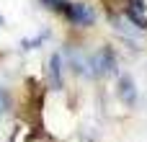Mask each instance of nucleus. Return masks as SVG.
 Returning a JSON list of instances; mask_svg holds the SVG:
<instances>
[{
    "mask_svg": "<svg viewBox=\"0 0 147 142\" xmlns=\"http://www.w3.org/2000/svg\"><path fill=\"white\" fill-rule=\"evenodd\" d=\"M90 67H93V75H98V78L116 72V54H114V49H111V47H101V49L93 54Z\"/></svg>",
    "mask_w": 147,
    "mask_h": 142,
    "instance_id": "f257e3e1",
    "label": "nucleus"
},
{
    "mask_svg": "<svg viewBox=\"0 0 147 142\" xmlns=\"http://www.w3.org/2000/svg\"><path fill=\"white\" fill-rule=\"evenodd\" d=\"M65 16H67L75 26H88V23H93V21H96V13H93L88 5H83V3H70Z\"/></svg>",
    "mask_w": 147,
    "mask_h": 142,
    "instance_id": "f03ea898",
    "label": "nucleus"
},
{
    "mask_svg": "<svg viewBox=\"0 0 147 142\" xmlns=\"http://www.w3.org/2000/svg\"><path fill=\"white\" fill-rule=\"evenodd\" d=\"M49 83L54 91L62 88V60H59V54H52V60H49Z\"/></svg>",
    "mask_w": 147,
    "mask_h": 142,
    "instance_id": "20e7f679",
    "label": "nucleus"
},
{
    "mask_svg": "<svg viewBox=\"0 0 147 142\" xmlns=\"http://www.w3.org/2000/svg\"><path fill=\"white\" fill-rule=\"evenodd\" d=\"M3 109H5V98H3V91H0V114H3Z\"/></svg>",
    "mask_w": 147,
    "mask_h": 142,
    "instance_id": "423d86ee",
    "label": "nucleus"
},
{
    "mask_svg": "<svg viewBox=\"0 0 147 142\" xmlns=\"http://www.w3.org/2000/svg\"><path fill=\"white\" fill-rule=\"evenodd\" d=\"M127 18L132 21V26H134V28L147 31V16H145V10H142V8H137V5L127 8Z\"/></svg>",
    "mask_w": 147,
    "mask_h": 142,
    "instance_id": "39448f33",
    "label": "nucleus"
},
{
    "mask_svg": "<svg viewBox=\"0 0 147 142\" xmlns=\"http://www.w3.org/2000/svg\"><path fill=\"white\" fill-rule=\"evenodd\" d=\"M116 96H119V101H121L124 106H129V109L137 103V88H134V83H132V78H129V75H121V78H119Z\"/></svg>",
    "mask_w": 147,
    "mask_h": 142,
    "instance_id": "7ed1b4c3",
    "label": "nucleus"
}]
</instances>
